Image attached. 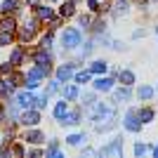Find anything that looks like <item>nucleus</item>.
I'll list each match as a JSON object with an SVG mask.
<instances>
[{
	"label": "nucleus",
	"instance_id": "1",
	"mask_svg": "<svg viewBox=\"0 0 158 158\" xmlns=\"http://www.w3.org/2000/svg\"><path fill=\"white\" fill-rule=\"evenodd\" d=\"M61 40H64V47H66V50H73V47L80 45V33L76 31V28H69V31L64 33V38H61Z\"/></svg>",
	"mask_w": 158,
	"mask_h": 158
},
{
	"label": "nucleus",
	"instance_id": "2",
	"mask_svg": "<svg viewBox=\"0 0 158 158\" xmlns=\"http://www.w3.org/2000/svg\"><path fill=\"white\" fill-rule=\"evenodd\" d=\"M123 153V139H113L109 146L102 149V156H120Z\"/></svg>",
	"mask_w": 158,
	"mask_h": 158
},
{
	"label": "nucleus",
	"instance_id": "3",
	"mask_svg": "<svg viewBox=\"0 0 158 158\" xmlns=\"http://www.w3.org/2000/svg\"><path fill=\"white\" fill-rule=\"evenodd\" d=\"M137 118H139V116H137L135 111H130V113L125 116V127H127L130 132H139V130H142V120H137Z\"/></svg>",
	"mask_w": 158,
	"mask_h": 158
},
{
	"label": "nucleus",
	"instance_id": "4",
	"mask_svg": "<svg viewBox=\"0 0 158 158\" xmlns=\"http://www.w3.org/2000/svg\"><path fill=\"white\" fill-rule=\"evenodd\" d=\"M17 104H19L21 109H31V106L35 104V97H33L31 92H19L17 94Z\"/></svg>",
	"mask_w": 158,
	"mask_h": 158
},
{
	"label": "nucleus",
	"instance_id": "5",
	"mask_svg": "<svg viewBox=\"0 0 158 158\" xmlns=\"http://www.w3.org/2000/svg\"><path fill=\"white\" fill-rule=\"evenodd\" d=\"M71 76H73V64H64L57 69V80H61V83L71 80Z\"/></svg>",
	"mask_w": 158,
	"mask_h": 158
},
{
	"label": "nucleus",
	"instance_id": "6",
	"mask_svg": "<svg viewBox=\"0 0 158 158\" xmlns=\"http://www.w3.org/2000/svg\"><path fill=\"white\" fill-rule=\"evenodd\" d=\"M38 120H40V113H38V111H31V109H28V111L21 116V123H24L26 127H28V125H31V127L38 125Z\"/></svg>",
	"mask_w": 158,
	"mask_h": 158
},
{
	"label": "nucleus",
	"instance_id": "7",
	"mask_svg": "<svg viewBox=\"0 0 158 158\" xmlns=\"http://www.w3.org/2000/svg\"><path fill=\"white\" fill-rule=\"evenodd\" d=\"M113 87V80L111 78H99V80H94V90H104V92H109Z\"/></svg>",
	"mask_w": 158,
	"mask_h": 158
},
{
	"label": "nucleus",
	"instance_id": "8",
	"mask_svg": "<svg viewBox=\"0 0 158 158\" xmlns=\"http://www.w3.org/2000/svg\"><path fill=\"white\" fill-rule=\"evenodd\" d=\"M66 113H69V106H66V102H59V104L54 106V118L57 120H64Z\"/></svg>",
	"mask_w": 158,
	"mask_h": 158
},
{
	"label": "nucleus",
	"instance_id": "9",
	"mask_svg": "<svg viewBox=\"0 0 158 158\" xmlns=\"http://www.w3.org/2000/svg\"><path fill=\"white\" fill-rule=\"evenodd\" d=\"M43 132H38V130H31V132H26V142H31V144H40L43 142Z\"/></svg>",
	"mask_w": 158,
	"mask_h": 158
},
{
	"label": "nucleus",
	"instance_id": "10",
	"mask_svg": "<svg viewBox=\"0 0 158 158\" xmlns=\"http://www.w3.org/2000/svg\"><path fill=\"white\" fill-rule=\"evenodd\" d=\"M35 61H38V66H43V69L50 71V54L47 52H38L35 54Z\"/></svg>",
	"mask_w": 158,
	"mask_h": 158
},
{
	"label": "nucleus",
	"instance_id": "11",
	"mask_svg": "<svg viewBox=\"0 0 158 158\" xmlns=\"http://www.w3.org/2000/svg\"><path fill=\"white\" fill-rule=\"evenodd\" d=\"M33 33H35V21H31V24H26V26L21 28V38L24 40H28L33 35Z\"/></svg>",
	"mask_w": 158,
	"mask_h": 158
},
{
	"label": "nucleus",
	"instance_id": "12",
	"mask_svg": "<svg viewBox=\"0 0 158 158\" xmlns=\"http://www.w3.org/2000/svg\"><path fill=\"white\" fill-rule=\"evenodd\" d=\"M120 83H123V85H132V83H135V73L132 71H120Z\"/></svg>",
	"mask_w": 158,
	"mask_h": 158
},
{
	"label": "nucleus",
	"instance_id": "13",
	"mask_svg": "<svg viewBox=\"0 0 158 158\" xmlns=\"http://www.w3.org/2000/svg\"><path fill=\"white\" fill-rule=\"evenodd\" d=\"M14 28H17V26H14V21H12V19H2V21H0V31H7V33H12Z\"/></svg>",
	"mask_w": 158,
	"mask_h": 158
},
{
	"label": "nucleus",
	"instance_id": "14",
	"mask_svg": "<svg viewBox=\"0 0 158 158\" xmlns=\"http://www.w3.org/2000/svg\"><path fill=\"white\" fill-rule=\"evenodd\" d=\"M90 71H92V73H104L106 71V61H92Z\"/></svg>",
	"mask_w": 158,
	"mask_h": 158
},
{
	"label": "nucleus",
	"instance_id": "15",
	"mask_svg": "<svg viewBox=\"0 0 158 158\" xmlns=\"http://www.w3.org/2000/svg\"><path fill=\"white\" fill-rule=\"evenodd\" d=\"M14 10H17V0H5V2H2V12L5 14L14 12Z\"/></svg>",
	"mask_w": 158,
	"mask_h": 158
},
{
	"label": "nucleus",
	"instance_id": "16",
	"mask_svg": "<svg viewBox=\"0 0 158 158\" xmlns=\"http://www.w3.org/2000/svg\"><path fill=\"white\" fill-rule=\"evenodd\" d=\"M137 116H139V120H142V123H149V120L153 118V111H151V109H144V111H139Z\"/></svg>",
	"mask_w": 158,
	"mask_h": 158
},
{
	"label": "nucleus",
	"instance_id": "17",
	"mask_svg": "<svg viewBox=\"0 0 158 158\" xmlns=\"http://www.w3.org/2000/svg\"><path fill=\"white\" fill-rule=\"evenodd\" d=\"M38 17L40 19H52V7H38Z\"/></svg>",
	"mask_w": 158,
	"mask_h": 158
},
{
	"label": "nucleus",
	"instance_id": "18",
	"mask_svg": "<svg viewBox=\"0 0 158 158\" xmlns=\"http://www.w3.org/2000/svg\"><path fill=\"white\" fill-rule=\"evenodd\" d=\"M78 118H80L78 113H66V118L61 120V123H66V125H76V123H80Z\"/></svg>",
	"mask_w": 158,
	"mask_h": 158
},
{
	"label": "nucleus",
	"instance_id": "19",
	"mask_svg": "<svg viewBox=\"0 0 158 158\" xmlns=\"http://www.w3.org/2000/svg\"><path fill=\"white\" fill-rule=\"evenodd\" d=\"M12 92V80H0V94H10Z\"/></svg>",
	"mask_w": 158,
	"mask_h": 158
},
{
	"label": "nucleus",
	"instance_id": "20",
	"mask_svg": "<svg viewBox=\"0 0 158 158\" xmlns=\"http://www.w3.org/2000/svg\"><path fill=\"white\" fill-rule=\"evenodd\" d=\"M116 99H118V102H127V99H130V90H127V85L116 92Z\"/></svg>",
	"mask_w": 158,
	"mask_h": 158
},
{
	"label": "nucleus",
	"instance_id": "21",
	"mask_svg": "<svg viewBox=\"0 0 158 158\" xmlns=\"http://www.w3.org/2000/svg\"><path fill=\"white\" fill-rule=\"evenodd\" d=\"M10 43H12V33L0 31V45H10Z\"/></svg>",
	"mask_w": 158,
	"mask_h": 158
},
{
	"label": "nucleus",
	"instance_id": "22",
	"mask_svg": "<svg viewBox=\"0 0 158 158\" xmlns=\"http://www.w3.org/2000/svg\"><path fill=\"white\" fill-rule=\"evenodd\" d=\"M151 94H153V90H151V87H139V97H142V99H149V97H151Z\"/></svg>",
	"mask_w": 158,
	"mask_h": 158
},
{
	"label": "nucleus",
	"instance_id": "23",
	"mask_svg": "<svg viewBox=\"0 0 158 158\" xmlns=\"http://www.w3.org/2000/svg\"><path fill=\"white\" fill-rule=\"evenodd\" d=\"M73 7H76L73 2H66V5L61 7V14H64V17H71V14H73Z\"/></svg>",
	"mask_w": 158,
	"mask_h": 158
},
{
	"label": "nucleus",
	"instance_id": "24",
	"mask_svg": "<svg viewBox=\"0 0 158 158\" xmlns=\"http://www.w3.org/2000/svg\"><path fill=\"white\" fill-rule=\"evenodd\" d=\"M64 94H66V99H76L78 97V90H76V87H66Z\"/></svg>",
	"mask_w": 158,
	"mask_h": 158
},
{
	"label": "nucleus",
	"instance_id": "25",
	"mask_svg": "<svg viewBox=\"0 0 158 158\" xmlns=\"http://www.w3.org/2000/svg\"><path fill=\"white\" fill-rule=\"evenodd\" d=\"M125 12H127V2H125V0H120L118 5H116V14H125Z\"/></svg>",
	"mask_w": 158,
	"mask_h": 158
},
{
	"label": "nucleus",
	"instance_id": "26",
	"mask_svg": "<svg viewBox=\"0 0 158 158\" xmlns=\"http://www.w3.org/2000/svg\"><path fill=\"white\" fill-rule=\"evenodd\" d=\"M38 85H40L38 78H33V76H31V78H26V87H28V90H35Z\"/></svg>",
	"mask_w": 158,
	"mask_h": 158
},
{
	"label": "nucleus",
	"instance_id": "27",
	"mask_svg": "<svg viewBox=\"0 0 158 158\" xmlns=\"http://www.w3.org/2000/svg\"><path fill=\"white\" fill-rule=\"evenodd\" d=\"M66 139H69V144H80L85 137H83V135H71V137H66Z\"/></svg>",
	"mask_w": 158,
	"mask_h": 158
},
{
	"label": "nucleus",
	"instance_id": "28",
	"mask_svg": "<svg viewBox=\"0 0 158 158\" xmlns=\"http://www.w3.org/2000/svg\"><path fill=\"white\" fill-rule=\"evenodd\" d=\"M21 57H24V54H21V50H14V52H12V64H19Z\"/></svg>",
	"mask_w": 158,
	"mask_h": 158
},
{
	"label": "nucleus",
	"instance_id": "29",
	"mask_svg": "<svg viewBox=\"0 0 158 158\" xmlns=\"http://www.w3.org/2000/svg\"><path fill=\"white\" fill-rule=\"evenodd\" d=\"M76 80H78V83H87V80H90V73H78V76H76Z\"/></svg>",
	"mask_w": 158,
	"mask_h": 158
},
{
	"label": "nucleus",
	"instance_id": "30",
	"mask_svg": "<svg viewBox=\"0 0 158 158\" xmlns=\"http://www.w3.org/2000/svg\"><path fill=\"white\" fill-rule=\"evenodd\" d=\"M50 45H52V35H45V38H43V47L50 50Z\"/></svg>",
	"mask_w": 158,
	"mask_h": 158
},
{
	"label": "nucleus",
	"instance_id": "31",
	"mask_svg": "<svg viewBox=\"0 0 158 158\" xmlns=\"http://www.w3.org/2000/svg\"><path fill=\"white\" fill-rule=\"evenodd\" d=\"M135 153H137V156H142V153H146V146H144V144H137V146H135Z\"/></svg>",
	"mask_w": 158,
	"mask_h": 158
},
{
	"label": "nucleus",
	"instance_id": "32",
	"mask_svg": "<svg viewBox=\"0 0 158 158\" xmlns=\"http://www.w3.org/2000/svg\"><path fill=\"white\" fill-rule=\"evenodd\" d=\"M10 69H12V61H10V64H2V66H0V73H10Z\"/></svg>",
	"mask_w": 158,
	"mask_h": 158
},
{
	"label": "nucleus",
	"instance_id": "33",
	"mask_svg": "<svg viewBox=\"0 0 158 158\" xmlns=\"http://www.w3.org/2000/svg\"><path fill=\"white\" fill-rule=\"evenodd\" d=\"M87 5L92 7V10H102V7H97V0H87Z\"/></svg>",
	"mask_w": 158,
	"mask_h": 158
},
{
	"label": "nucleus",
	"instance_id": "34",
	"mask_svg": "<svg viewBox=\"0 0 158 158\" xmlns=\"http://www.w3.org/2000/svg\"><path fill=\"white\" fill-rule=\"evenodd\" d=\"M153 156H156V158H158V146H156V149H153Z\"/></svg>",
	"mask_w": 158,
	"mask_h": 158
},
{
	"label": "nucleus",
	"instance_id": "35",
	"mask_svg": "<svg viewBox=\"0 0 158 158\" xmlns=\"http://www.w3.org/2000/svg\"><path fill=\"white\" fill-rule=\"evenodd\" d=\"M2 116H5V111H2V109H0V120H2Z\"/></svg>",
	"mask_w": 158,
	"mask_h": 158
},
{
	"label": "nucleus",
	"instance_id": "36",
	"mask_svg": "<svg viewBox=\"0 0 158 158\" xmlns=\"http://www.w3.org/2000/svg\"><path fill=\"white\" fill-rule=\"evenodd\" d=\"M50 2H54V0H50Z\"/></svg>",
	"mask_w": 158,
	"mask_h": 158
},
{
	"label": "nucleus",
	"instance_id": "37",
	"mask_svg": "<svg viewBox=\"0 0 158 158\" xmlns=\"http://www.w3.org/2000/svg\"><path fill=\"white\" fill-rule=\"evenodd\" d=\"M156 31H158V28H156Z\"/></svg>",
	"mask_w": 158,
	"mask_h": 158
}]
</instances>
